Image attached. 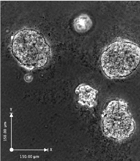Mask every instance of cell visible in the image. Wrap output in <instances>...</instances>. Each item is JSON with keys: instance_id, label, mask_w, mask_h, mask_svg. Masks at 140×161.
I'll list each match as a JSON object with an SVG mask.
<instances>
[{"instance_id": "cell-1", "label": "cell", "mask_w": 140, "mask_h": 161, "mask_svg": "<svg viewBox=\"0 0 140 161\" xmlns=\"http://www.w3.org/2000/svg\"><path fill=\"white\" fill-rule=\"evenodd\" d=\"M101 62L103 72L108 78H124L131 75L140 62V48L125 40L109 44L102 52Z\"/></svg>"}, {"instance_id": "cell-2", "label": "cell", "mask_w": 140, "mask_h": 161, "mask_svg": "<svg viewBox=\"0 0 140 161\" xmlns=\"http://www.w3.org/2000/svg\"><path fill=\"white\" fill-rule=\"evenodd\" d=\"M12 51L21 64L32 69L46 64L49 54V47L41 33L26 29L21 30L15 36Z\"/></svg>"}, {"instance_id": "cell-3", "label": "cell", "mask_w": 140, "mask_h": 161, "mask_svg": "<svg viewBox=\"0 0 140 161\" xmlns=\"http://www.w3.org/2000/svg\"><path fill=\"white\" fill-rule=\"evenodd\" d=\"M128 107L127 103L121 99L108 103L102 114V129L106 136L124 140L132 135L135 123Z\"/></svg>"}, {"instance_id": "cell-4", "label": "cell", "mask_w": 140, "mask_h": 161, "mask_svg": "<svg viewBox=\"0 0 140 161\" xmlns=\"http://www.w3.org/2000/svg\"><path fill=\"white\" fill-rule=\"evenodd\" d=\"M75 92L79 95L78 102L82 106L92 108L96 105L95 100L98 92L97 90L84 84L79 85Z\"/></svg>"}, {"instance_id": "cell-5", "label": "cell", "mask_w": 140, "mask_h": 161, "mask_svg": "<svg viewBox=\"0 0 140 161\" xmlns=\"http://www.w3.org/2000/svg\"><path fill=\"white\" fill-rule=\"evenodd\" d=\"M92 22L89 17L86 14L80 15L75 20L74 25L77 31L85 32L91 28Z\"/></svg>"}]
</instances>
